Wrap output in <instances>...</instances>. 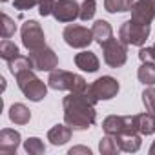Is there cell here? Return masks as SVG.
I'll list each match as a JSON object with an SVG mask.
<instances>
[{
    "label": "cell",
    "mask_w": 155,
    "mask_h": 155,
    "mask_svg": "<svg viewBox=\"0 0 155 155\" xmlns=\"http://www.w3.org/2000/svg\"><path fill=\"white\" fill-rule=\"evenodd\" d=\"M97 102L99 101L90 93V90L69 91V95L64 97V101H62L64 122L69 128H73V131H84V130L91 128L97 119V111H95Z\"/></svg>",
    "instance_id": "cell-1"
},
{
    "label": "cell",
    "mask_w": 155,
    "mask_h": 155,
    "mask_svg": "<svg viewBox=\"0 0 155 155\" xmlns=\"http://www.w3.org/2000/svg\"><path fill=\"white\" fill-rule=\"evenodd\" d=\"M48 86L57 91H86L90 88L84 81V77L66 71V69H58V68L49 71Z\"/></svg>",
    "instance_id": "cell-2"
},
{
    "label": "cell",
    "mask_w": 155,
    "mask_h": 155,
    "mask_svg": "<svg viewBox=\"0 0 155 155\" xmlns=\"http://www.w3.org/2000/svg\"><path fill=\"white\" fill-rule=\"evenodd\" d=\"M17 84L20 88V91L24 93L26 99L33 101V102H40L46 95H48V86L46 82H42L38 77L33 73V69H28V71H22L18 73L17 77Z\"/></svg>",
    "instance_id": "cell-3"
},
{
    "label": "cell",
    "mask_w": 155,
    "mask_h": 155,
    "mask_svg": "<svg viewBox=\"0 0 155 155\" xmlns=\"http://www.w3.org/2000/svg\"><path fill=\"white\" fill-rule=\"evenodd\" d=\"M151 33V24H140L135 20H126L119 28V40L126 46H144Z\"/></svg>",
    "instance_id": "cell-4"
},
{
    "label": "cell",
    "mask_w": 155,
    "mask_h": 155,
    "mask_svg": "<svg viewBox=\"0 0 155 155\" xmlns=\"http://www.w3.org/2000/svg\"><path fill=\"white\" fill-rule=\"evenodd\" d=\"M102 130L110 135H131L139 133L135 115H108L102 120Z\"/></svg>",
    "instance_id": "cell-5"
},
{
    "label": "cell",
    "mask_w": 155,
    "mask_h": 155,
    "mask_svg": "<svg viewBox=\"0 0 155 155\" xmlns=\"http://www.w3.org/2000/svg\"><path fill=\"white\" fill-rule=\"evenodd\" d=\"M101 48H102L104 62L110 68L117 69V68H120V66L126 64V60H128V46L124 42H120L119 38H110Z\"/></svg>",
    "instance_id": "cell-6"
},
{
    "label": "cell",
    "mask_w": 155,
    "mask_h": 155,
    "mask_svg": "<svg viewBox=\"0 0 155 155\" xmlns=\"http://www.w3.org/2000/svg\"><path fill=\"white\" fill-rule=\"evenodd\" d=\"M20 35H22V44L28 51H37L46 46L44 31L37 20H26L20 28Z\"/></svg>",
    "instance_id": "cell-7"
},
{
    "label": "cell",
    "mask_w": 155,
    "mask_h": 155,
    "mask_svg": "<svg viewBox=\"0 0 155 155\" xmlns=\"http://www.w3.org/2000/svg\"><path fill=\"white\" fill-rule=\"evenodd\" d=\"M62 38L66 40L68 46L75 48V49H84L93 42V31L84 28V26H77V24H69L64 28L62 31Z\"/></svg>",
    "instance_id": "cell-8"
},
{
    "label": "cell",
    "mask_w": 155,
    "mask_h": 155,
    "mask_svg": "<svg viewBox=\"0 0 155 155\" xmlns=\"http://www.w3.org/2000/svg\"><path fill=\"white\" fill-rule=\"evenodd\" d=\"M88 90L97 101H110V99L117 97L120 86H119L117 79H113V77H110V75H104V77H101V79H97L93 84H90Z\"/></svg>",
    "instance_id": "cell-9"
},
{
    "label": "cell",
    "mask_w": 155,
    "mask_h": 155,
    "mask_svg": "<svg viewBox=\"0 0 155 155\" xmlns=\"http://www.w3.org/2000/svg\"><path fill=\"white\" fill-rule=\"evenodd\" d=\"M29 58H31L33 68L37 71H53L58 66L57 53L48 46H44V48H40L37 51H29Z\"/></svg>",
    "instance_id": "cell-10"
},
{
    "label": "cell",
    "mask_w": 155,
    "mask_h": 155,
    "mask_svg": "<svg viewBox=\"0 0 155 155\" xmlns=\"http://www.w3.org/2000/svg\"><path fill=\"white\" fill-rule=\"evenodd\" d=\"M55 20L58 22H73L75 18H79L81 15V6L77 4V0H57L53 6V13Z\"/></svg>",
    "instance_id": "cell-11"
},
{
    "label": "cell",
    "mask_w": 155,
    "mask_h": 155,
    "mask_svg": "<svg viewBox=\"0 0 155 155\" xmlns=\"http://www.w3.org/2000/svg\"><path fill=\"white\" fill-rule=\"evenodd\" d=\"M20 140L22 139L17 130H11V128L0 130V153H4V155L15 153L20 146Z\"/></svg>",
    "instance_id": "cell-12"
},
{
    "label": "cell",
    "mask_w": 155,
    "mask_h": 155,
    "mask_svg": "<svg viewBox=\"0 0 155 155\" xmlns=\"http://www.w3.org/2000/svg\"><path fill=\"white\" fill-rule=\"evenodd\" d=\"M55 2H57V0H15L13 6L18 11H28V9H33L35 6H38L40 17H48V15L53 13Z\"/></svg>",
    "instance_id": "cell-13"
},
{
    "label": "cell",
    "mask_w": 155,
    "mask_h": 155,
    "mask_svg": "<svg viewBox=\"0 0 155 155\" xmlns=\"http://www.w3.org/2000/svg\"><path fill=\"white\" fill-rule=\"evenodd\" d=\"M153 18H155V13L146 0H137L131 6V20L140 22V24H151Z\"/></svg>",
    "instance_id": "cell-14"
},
{
    "label": "cell",
    "mask_w": 155,
    "mask_h": 155,
    "mask_svg": "<svg viewBox=\"0 0 155 155\" xmlns=\"http://www.w3.org/2000/svg\"><path fill=\"white\" fill-rule=\"evenodd\" d=\"M75 66L79 69H82V71L95 73L99 69V66H101V60L93 51H81V53L75 55Z\"/></svg>",
    "instance_id": "cell-15"
},
{
    "label": "cell",
    "mask_w": 155,
    "mask_h": 155,
    "mask_svg": "<svg viewBox=\"0 0 155 155\" xmlns=\"http://www.w3.org/2000/svg\"><path fill=\"white\" fill-rule=\"evenodd\" d=\"M71 135H73V128H69L66 122H64V124H55V126L48 131V140H49L53 146H62V144H66L68 140H71Z\"/></svg>",
    "instance_id": "cell-16"
},
{
    "label": "cell",
    "mask_w": 155,
    "mask_h": 155,
    "mask_svg": "<svg viewBox=\"0 0 155 155\" xmlns=\"http://www.w3.org/2000/svg\"><path fill=\"white\" fill-rule=\"evenodd\" d=\"M91 31H93V40H95L99 46H102L104 42H108L110 38H113V28H111L110 22H106V20H97V22L93 24Z\"/></svg>",
    "instance_id": "cell-17"
},
{
    "label": "cell",
    "mask_w": 155,
    "mask_h": 155,
    "mask_svg": "<svg viewBox=\"0 0 155 155\" xmlns=\"http://www.w3.org/2000/svg\"><path fill=\"white\" fill-rule=\"evenodd\" d=\"M9 120L13 124H18V126H24L31 120V111L28 106L20 104V102H15L11 108H9Z\"/></svg>",
    "instance_id": "cell-18"
},
{
    "label": "cell",
    "mask_w": 155,
    "mask_h": 155,
    "mask_svg": "<svg viewBox=\"0 0 155 155\" xmlns=\"http://www.w3.org/2000/svg\"><path fill=\"white\" fill-rule=\"evenodd\" d=\"M135 119H137V130L140 135L155 133V113H151V111L139 113V115H135Z\"/></svg>",
    "instance_id": "cell-19"
},
{
    "label": "cell",
    "mask_w": 155,
    "mask_h": 155,
    "mask_svg": "<svg viewBox=\"0 0 155 155\" xmlns=\"http://www.w3.org/2000/svg\"><path fill=\"white\" fill-rule=\"evenodd\" d=\"M119 137V146H120V151H126V153H135L139 151L140 144H142V139H140V133H131V135H117Z\"/></svg>",
    "instance_id": "cell-20"
},
{
    "label": "cell",
    "mask_w": 155,
    "mask_h": 155,
    "mask_svg": "<svg viewBox=\"0 0 155 155\" xmlns=\"http://www.w3.org/2000/svg\"><path fill=\"white\" fill-rule=\"evenodd\" d=\"M99 151H101L102 155H117V153L120 151L119 137L106 133V135L101 139V142H99Z\"/></svg>",
    "instance_id": "cell-21"
},
{
    "label": "cell",
    "mask_w": 155,
    "mask_h": 155,
    "mask_svg": "<svg viewBox=\"0 0 155 155\" xmlns=\"http://www.w3.org/2000/svg\"><path fill=\"white\" fill-rule=\"evenodd\" d=\"M137 77L144 86H153L155 84V64L153 62H142L139 71H137Z\"/></svg>",
    "instance_id": "cell-22"
},
{
    "label": "cell",
    "mask_w": 155,
    "mask_h": 155,
    "mask_svg": "<svg viewBox=\"0 0 155 155\" xmlns=\"http://www.w3.org/2000/svg\"><path fill=\"white\" fill-rule=\"evenodd\" d=\"M8 66H9V71H11L15 77H17L18 73H22V71L35 69V68H33V62H31V58H29V55H28V57H24V55H18L17 58L9 60V62H8Z\"/></svg>",
    "instance_id": "cell-23"
},
{
    "label": "cell",
    "mask_w": 155,
    "mask_h": 155,
    "mask_svg": "<svg viewBox=\"0 0 155 155\" xmlns=\"http://www.w3.org/2000/svg\"><path fill=\"white\" fill-rule=\"evenodd\" d=\"M133 0H104V9L108 13H126L131 11Z\"/></svg>",
    "instance_id": "cell-24"
},
{
    "label": "cell",
    "mask_w": 155,
    "mask_h": 155,
    "mask_svg": "<svg viewBox=\"0 0 155 155\" xmlns=\"http://www.w3.org/2000/svg\"><path fill=\"white\" fill-rule=\"evenodd\" d=\"M20 53H18V46L15 42H11L9 38H4L2 42H0V57H2L4 60H13L17 58Z\"/></svg>",
    "instance_id": "cell-25"
},
{
    "label": "cell",
    "mask_w": 155,
    "mask_h": 155,
    "mask_svg": "<svg viewBox=\"0 0 155 155\" xmlns=\"http://www.w3.org/2000/svg\"><path fill=\"white\" fill-rule=\"evenodd\" d=\"M24 150L29 155H42L46 151V146L38 137H29L28 140H24Z\"/></svg>",
    "instance_id": "cell-26"
},
{
    "label": "cell",
    "mask_w": 155,
    "mask_h": 155,
    "mask_svg": "<svg viewBox=\"0 0 155 155\" xmlns=\"http://www.w3.org/2000/svg\"><path fill=\"white\" fill-rule=\"evenodd\" d=\"M95 11H97V2H95V0H84V2L81 4V15H79V18L84 20V22H88V20H91L95 17Z\"/></svg>",
    "instance_id": "cell-27"
},
{
    "label": "cell",
    "mask_w": 155,
    "mask_h": 155,
    "mask_svg": "<svg viewBox=\"0 0 155 155\" xmlns=\"http://www.w3.org/2000/svg\"><path fill=\"white\" fill-rule=\"evenodd\" d=\"M142 104H144L146 111L155 113V88L153 86H148L142 91Z\"/></svg>",
    "instance_id": "cell-28"
},
{
    "label": "cell",
    "mask_w": 155,
    "mask_h": 155,
    "mask_svg": "<svg viewBox=\"0 0 155 155\" xmlns=\"http://www.w3.org/2000/svg\"><path fill=\"white\" fill-rule=\"evenodd\" d=\"M15 31H17L15 20H13L9 15L2 13V37H4V38H9V37L15 35Z\"/></svg>",
    "instance_id": "cell-29"
},
{
    "label": "cell",
    "mask_w": 155,
    "mask_h": 155,
    "mask_svg": "<svg viewBox=\"0 0 155 155\" xmlns=\"http://www.w3.org/2000/svg\"><path fill=\"white\" fill-rule=\"evenodd\" d=\"M69 155H77V153H84V155H91V150L90 148H86V146H73L69 151H68Z\"/></svg>",
    "instance_id": "cell-30"
},
{
    "label": "cell",
    "mask_w": 155,
    "mask_h": 155,
    "mask_svg": "<svg viewBox=\"0 0 155 155\" xmlns=\"http://www.w3.org/2000/svg\"><path fill=\"white\" fill-rule=\"evenodd\" d=\"M146 2L150 4V8L153 9V13H155V0H146Z\"/></svg>",
    "instance_id": "cell-31"
},
{
    "label": "cell",
    "mask_w": 155,
    "mask_h": 155,
    "mask_svg": "<svg viewBox=\"0 0 155 155\" xmlns=\"http://www.w3.org/2000/svg\"><path fill=\"white\" fill-rule=\"evenodd\" d=\"M150 155H155V140H153V144L150 146Z\"/></svg>",
    "instance_id": "cell-32"
},
{
    "label": "cell",
    "mask_w": 155,
    "mask_h": 155,
    "mask_svg": "<svg viewBox=\"0 0 155 155\" xmlns=\"http://www.w3.org/2000/svg\"><path fill=\"white\" fill-rule=\"evenodd\" d=\"M2 2H9V0H2Z\"/></svg>",
    "instance_id": "cell-33"
}]
</instances>
